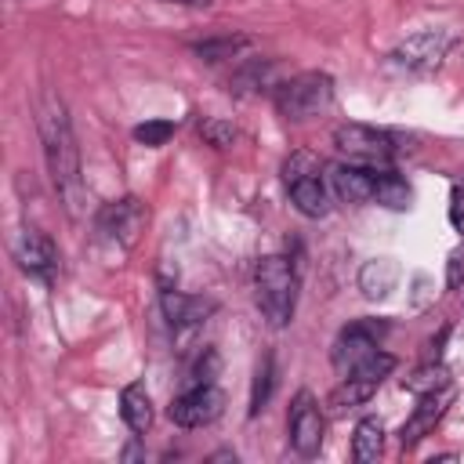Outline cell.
<instances>
[{
  "label": "cell",
  "instance_id": "5b68a950",
  "mask_svg": "<svg viewBox=\"0 0 464 464\" xmlns=\"http://www.w3.org/2000/svg\"><path fill=\"white\" fill-rule=\"evenodd\" d=\"M334 145L348 163H362V167H392L395 160V138L366 123H341L334 130Z\"/></svg>",
  "mask_w": 464,
  "mask_h": 464
},
{
  "label": "cell",
  "instance_id": "484cf974",
  "mask_svg": "<svg viewBox=\"0 0 464 464\" xmlns=\"http://www.w3.org/2000/svg\"><path fill=\"white\" fill-rule=\"evenodd\" d=\"M218 377V352L214 348H203L199 359L192 362V384H207Z\"/></svg>",
  "mask_w": 464,
  "mask_h": 464
},
{
  "label": "cell",
  "instance_id": "8992f818",
  "mask_svg": "<svg viewBox=\"0 0 464 464\" xmlns=\"http://www.w3.org/2000/svg\"><path fill=\"white\" fill-rule=\"evenodd\" d=\"M141 225H145V207L134 196L105 203L94 214V236H98V243H105L112 250H130L138 232H141Z\"/></svg>",
  "mask_w": 464,
  "mask_h": 464
},
{
  "label": "cell",
  "instance_id": "6da1fadb",
  "mask_svg": "<svg viewBox=\"0 0 464 464\" xmlns=\"http://www.w3.org/2000/svg\"><path fill=\"white\" fill-rule=\"evenodd\" d=\"M36 127H40V141H44V160H47V174H51V185L65 207L69 218H83L87 214V203H91V192L83 185V167H80V145H76V134H72V123H69V112L62 105V98L47 94L36 109Z\"/></svg>",
  "mask_w": 464,
  "mask_h": 464
},
{
  "label": "cell",
  "instance_id": "8fae6325",
  "mask_svg": "<svg viewBox=\"0 0 464 464\" xmlns=\"http://www.w3.org/2000/svg\"><path fill=\"white\" fill-rule=\"evenodd\" d=\"M11 254H14L18 268H22L25 276L40 279V283H51L54 272H58V246H54V239H51L47 232L33 228V225H25V228L18 232Z\"/></svg>",
  "mask_w": 464,
  "mask_h": 464
},
{
  "label": "cell",
  "instance_id": "9a60e30c",
  "mask_svg": "<svg viewBox=\"0 0 464 464\" xmlns=\"http://www.w3.org/2000/svg\"><path fill=\"white\" fill-rule=\"evenodd\" d=\"M399 276H402V268L392 257H370L359 268V290H362L366 301H384L399 286Z\"/></svg>",
  "mask_w": 464,
  "mask_h": 464
},
{
  "label": "cell",
  "instance_id": "ba28073f",
  "mask_svg": "<svg viewBox=\"0 0 464 464\" xmlns=\"http://www.w3.org/2000/svg\"><path fill=\"white\" fill-rule=\"evenodd\" d=\"M286 431H290V446L297 457H315L323 450V435H326V417L315 402L312 392H297L290 402V417H286Z\"/></svg>",
  "mask_w": 464,
  "mask_h": 464
},
{
  "label": "cell",
  "instance_id": "5bb4252c",
  "mask_svg": "<svg viewBox=\"0 0 464 464\" xmlns=\"http://www.w3.org/2000/svg\"><path fill=\"white\" fill-rule=\"evenodd\" d=\"M160 304H163V315H167V323H170V330H174L178 337H185L188 330H196V326L207 319V312L214 308L210 301L188 297V294H181V290H174V286H163V290H160Z\"/></svg>",
  "mask_w": 464,
  "mask_h": 464
},
{
  "label": "cell",
  "instance_id": "cb8c5ba5",
  "mask_svg": "<svg viewBox=\"0 0 464 464\" xmlns=\"http://www.w3.org/2000/svg\"><path fill=\"white\" fill-rule=\"evenodd\" d=\"M170 138H174V123L170 120H145V123L134 127V141L145 145V149H160Z\"/></svg>",
  "mask_w": 464,
  "mask_h": 464
},
{
  "label": "cell",
  "instance_id": "7402d4cb",
  "mask_svg": "<svg viewBox=\"0 0 464 464\" xmlns=\"http://www.w3.org/2000/svg\"><path fill=\"white\" fill-rule=\"evenodd\" d=\"M446 384H453V381H450V370H446L442 362H435V359H428L413 377L402 381V388H406L410 395H424V392H435V388H446Z\"/></svg>",
  "mask_w": 464,
  "mask_h": 464
},
{
  "label": "cell",
  "instance_id": "277c9868",
  "mask_svg": "<svg viewBox=\"0 0 464 464\" xmlns=\"http://www.w3.org/2000/svg\"><path fill=\"white\" fill-rule=\"evenodd\" d=\"M283 185L290 192V203L304 218H323L330 214V188L323 178V167L312 152H294L283 163Z\"/></svg>",
  "mask_w": 464,
  "mask_h": 464
},
{
  "label": "cell",
  "instance_id": "603a6c76",
  "mask_svg": "<svg viewBox=\"0 0 464 464\" xmlns=\"http://www.w3.org/2000/svg\"><path fill=\"white\" fill-rule=\"evenodd\" d=\"M250 40L246 36H218V40H203L196 44L192 51L203 58V62H225V58H236Z\"/></svg>",
  "mask_w": 464,
  "mask_h": 464
},
{
  "label": "cell",
  "instance_id": "e0dca14e",
  "mask_svg": "<svg viewBox=\"0 0 464 464\" xmlns=\"http://www.w3.org/2000/svg\"><path fill=\"white\" fill-rule=\"evenodd\" d=\"M120 417L134 435H145L152 428V399H149L141 381H134L120 392Z\"/></svg>",
  "mask_w": 464,
  "mask_h": 464
},
{
  "label": "cell",
  "instance_id": "83f0119b",
  "mask_svg": "<svg viewBox=\"0 0 464 464\" xmlns=\"http://www.w3.org/2000/svg\"><path fill=\"white\" fill-rule=\"evenodd\" d=\"M450 221H453V228L464 236V181L453 185V192H450Z\"/></svg>",
  "mask_w": 464,
  "mask_h": 464
},
{
  "label": "cell",
  "instance_id": "9c48e42d",
  "mask_svg": "<svg viewBox=\"0 0 464 464\" xmlns=\"http://www.w3.org/2000/svg\"><path fill=\"white\" fill-rule=\"evenodd\" d=\"M384 330H388V323H377V319H355V323H348V326L341 330V337L334 341V352H330L334 366H337L341 373H348V370H355L359 362H366V359L381 348Z\"/></svg>",
  "mask_w": 464,
  "mask_h": 464
},
{
  "label": "cell",
  "instance_id": "4fadbf2b",
  "mask_svg": "<svg viewBox=\"0 0 464 464\" xmlns=\"http://www.w3.org/2000/svg\"><path fill=\"white\" fill-rule=\"evenodd\" d=\"M373 174H377V167H362V163H348V160H337L326 167L330 192L352 207L373 203Z\"/></svg>",
  "mask_w": 464,
  "mask_h": 464
},
{
  "label": "cell",
  "instance_id": "52a82bcc",
  "mask_svg": "<svg viewBox=\"0 0 464 464\" xmlns=\"http://www.w3.org/2000/svg\"><path fill=\"white\" fill-rule=\"evenodd\" d=\"M221 410H225V392L214 381H207V384H188L181 395H174L167 417L178 428H207L221 417Z\"/></svg>",
  "mask_w": 464,
  "mask_h": 464
},
{
  "label": "cell",
  "instance_id": "f546056e",
  "mask_svg": "<svg viewBox=\"0 0 464 464\" xmlns=\"http://www.w3.org/2000/svg\"><path fill=\"white\" fill-rule=\"evenodd\" d=\"M134 457H141V450H138V446H127V450H123V460H134Z\"/></svg>",
  "mask_w": 464,
  "mask_h": 464
},
{
  "label": "cell",
  "instance_id": "ffe728a7",
  "mask_svg": "<svg viewBox=\"0 0 464 464\" xmlns=\"http://www.w3.org/2000/svg\"><path fill=\"white\" fill-rule=\"evenodd\" d=\"M272 69H276V62H261V58H254V62H243L236 72H232V91L236 94H250V91H261V87H276L272 83Z\"/></svg>",
  "mask_w": 464,
  "mask_h": 464
},
{
  "label": "cell",
  "instance_id": "2e32d148",
  "mask_svg": "<svg viewBox=\"0 0 464 464\" xmlns=\"http://www.w3.org/2000/svg\"><path fill=\"white\" fill-rule=\"evenodd\" d=\"M381 388V381L377 377H362V373H344L341 377V384L326 395V410L334 413V417H341L344 410H355V406H362V402H370V395Z\"/></svg>",
  "mask_w": 464,
  "mask_h": 464
},
{
  "label": "cell",
  "instance_id": "d4e9b609",
  "mask_svg": "<svg viewBox=\"0 0 464 464\" xmlns=\"http://www.w3.org/2000/svg\"><path fill=\"white\" fill-rule=\"evenodd\" d=\"M199 138H203L207 145H214V149H228V145L236 141V127H232L228 120L210 116V120H203V123H199Z\"/></svg>",
  "mask_w": 464,
  "mask_h": 464
},
{
  "label": "cell",
  "instance_id": "d6986e66",
  "mask_svg": "<svg viewBox=\"0 0 464 464\" xmlns=\"http://www.w3.org/2000/svg\"><path fill=\"white\" fill-rule=\"evenodd\" d=\"M384 450V424L381 417H362L355 424V435H352V460L355 464H370L377 460Z\"/></svg>",
  "mask_w": 464,
  "mask_h": 464
},
{
  "label": "cell",
  "instance_id": "7a4b0ae2",
  "mask_svg": "<svg viewBox=\"0 0 464 464\" xmlns=\"http://www.w3.org/2000/svg\"><path fill=\"white\" fill-rule=\"evenodd\" d=\"M297 268L283 254H268L254 265V304L268 326H286L297 308Z\"/></svg>",
  "mask_w": 464,
  "mask_h": 464
},
{
  "label": "cell",
  "instance_id": "ac0fdd59",
  "mask_svg": "<svg viewBox=\"0 0 464 464\" xmlns=\"http://www.w3.org/2000/svg\"><path fill=\"white\" fill-rule=\"evenodd\" d=\"M410 199H413L410 181L395 167H377V174H373V203H381L388 210H406Z\"/></svg>",
  "mask_w": 464,
  "mask_h": 464
},
{
  "label": "cell",
  "instance_id": "f1b7e54d",
  "mask_svg": "<svg viewBox=\"0 0 464 464\" xmlns=\"http://www.w3.org/2000/svg\"><path fill=\"white\" fill-rule=\"evenodd\" d=\"M160 4H178V7H207L210 0H160Z\"/></svg>",
  "mask_w": 464,
  "mask_h": 464
},
{
  "label": "cell",
  "instance_id": "3957f363",
  "mask_svg": "<svg viewBox=\"0 0 464 464\" xmlns=\"http://www.w3.org/2000/svg\"><path fill=\"white\" fill-rule=\"evenodd\" d=\"M272 102H276V112L290 123H304L319 112H326L334 105V76L330 72H297L283 83H276L272 91Z\"/></svg>",
  "mask_w": 464,
  "mask_h": 464
},
{
  "label": "cell",
  "instance_id": "7c38bea8",
  "mask_svg": "<svg viewBox=\"0 0 464 464\" xmlns=\"http://www.w3.org/2000/svg\"><path fill=\"white\" fill-rule=\"evenodd\" d=\"M450 402H453V384L417 395L413 413H410V417H406V424L399 428V442H402V450H413V446H417L424 435H431V431H435V424L446 417Z\"/></svg>",
  "mask_w": 464,
  "mask_h": 464
},
{
  "label": "cell",
  "instance_id": "30bf717a",
  "mask_svg": "<svg viewBox=\"0 0 464 464\" xmlns=\"http://www.w3.org/2000/svg\"><path fill=\"white\" fill-rule=\"evenodd\" d=\"M450 33H442V29H424V33H413V36H406L395 51H392V62L399 65V69H410V72H435L439 65H442V58H446V51H450Z\"/></svg>",
  "mask_w": 464,
  "mask_h": 464
},
{
  "label": "cell",
  "instance_id": "44dd1931",
  "mask_svg": "<svg viewBox=\"0 0 464 464\" xmlns=\"http://www.w3.org/2000/svg\"><path fill=\"white\" fill-rule=\"evenodd\" d=\"M272 392H276V359L272 355H261V362L254 370V388H250V417H257L268 406Z\"/></svg>",
  "mask_w": 464,
  "mask_h": 464
},
{
  "label": "cell",
  "instance_id": "4316f807",
  "mask_svg": "<svg viewBox=\"0 0 464 464\" xmlns=\"http://www.w3.org/2000/svg\"><path fill=\"white\" fill-rule=\"evenodd\" d=\"M460 283H464V243L450 254V265H446V286L457 290Z\"/></svg>",
  "mask_w": 464,
  "mask_h": 464
}]
</instances>
